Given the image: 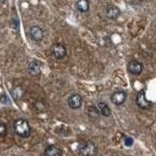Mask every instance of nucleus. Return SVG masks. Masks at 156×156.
<instances>
[{"mask_svg": "<svg viewBox=\"0 0 156 156\" xmlns=\"http://www.w3.org/2000/svg\"><path fill=\"white\" fill-rule=\"evenodd\" d=\"M126 99H127V94L124 91L121 90L114 92L110 98L112 104H114L115 105H122L125 102Z\"/></svg>", "mask_w": 156, "mask_h": 156, "instance_id": "7", "label": "nucleus"}, {"mask_svg": "<svg viewBox=\"0 0 156 156\" xmlns=\"http://www.w3.org/2000/svg\"><path fill=\"white\" fill-rule=\"evenodd\" d=\"M76 7L81 13H86L90 9V3L88 0H77Z\"/></svg>", "mask_w": 156, "mask_h": 156, "instance_id": "12", "label": "nucleus"}, {"mask_svg": "<svg viewBox=\"0 0 156 156\" xmlns=\"http://www.w3.org/2000/svg\"><path fill=\"white\" fill-rule=\"evenodd\" d=\"M134 144V140L133 138H131V136H124V144L126 146H128V147H130V146H132Z\"/></svg>", "mask_w": 156, "mask_h": 156, "instance_id": "17", "label": "nucleus"}, {"mask_svg": "<svg viewBox=\"0 0 156 156\" xmlns=\"http://www.w3.org/2000/svg\"><path fill=\"white\" fill-rule=\"evenodd\" d=\"M5 1H6V0H1V2H2V3H5Z\"/></svg>", "mask_w": 156, "mask_h": 156, "instance_id": "19", "label": "nucleus"}, {"mask_svg": "<svg viewBox=\"0 0 156 156\" xmlns=\"http://www.w3.org/2000/svg\"><path fill=\"white\" fill-rule=\"evenodd\" d=\"M23 94H24V91L21 87H15L14 89L11 91V95L13 96V98L16 101L21 100L22 98L23 97Z\"/></svg>", "mask_w": 156, "mask_h": 156, "instance_id": "15", "label": "nucleus"}, {"mask_svg": "<svg viewBox=\"0 0 156 156\" xmlns=\"http://www.w3.org/2000/svg\"><path fill=\"white\" fill-rule=\"evenodd\" d=\"M51 52L53 56L58 60H62L66 56V48L61 43H56L51 47Z\"/></svg>", "mask_w": 156, "mask_h": 156, "instance_id": "4", "label": "nucleus"}, {"mask_svg": "<svg viewBox=\"0 0 156 156\" xmlns=\"http://www.w3.org/2000/svg\"><path fill=\"white\" fill-rule=\"evenodd\" d=\"M78 152L83 156H96L98 148L95 143L91 140H85L78 144Z\"/></svg>", "mask_w": 156, "mask_h": 156, "instance_id": "2", "label": "nucleus"}, {"mask_svg": "<svg viewBox=\"0 0 156 156\" xmlns=\"http://www.w3.org/2000/svg\"><path fill=\"white\" fill-rule=\"evenodd\" d=\"M0 135H1V138H4L7 135V127L4 122H2L1 127H0Z\"/></svg>", "mask_w": 156, "mask_h": 156, "instance_id": "18", "label": "nucleus"}, {"mask_svg": "<svg viewBox=\"0 0 156 156\" xmlns=\"http://www.w3.org/2000/svg\"><path fill=\"white\" fill-rule=\"evenodd\" d=\"M101 114V111L100 109H98L97 106H94V105H90L88 107V115L91 119H97L98 117L100 116Z\"/></svg>", "mask_w": 156, "mask_h": 156, "instance_id": "14", "label": "nucleus"}, {"mask_svg": "<svg viewBox=\"0 0 156 156\" xmlns=\"http://www.w3.org/2000/svg\"><path fill=\"white\" fill-rule=\"evenodd\" d=\"M14 132L21 138H28L31 134V127L28 121L24 118H18L14 121L13 124Z\"/></svg>", "mask_w": 156, "mask_h": 156, "instance_id": "1", "label": "nucleus"}, {"mask_svg": "<svg viewBox=\"0 0 156 156\" xmlns=\"http://www.w3.org/2000/svg\"><path fill=\"white\" fill-rule=\"evenodd\" d=\"M136 102L140 109H149L152 106V102L146 99L145 96V91L140 90L136 97Z\"/></svg>", "mask_w": 156, "mask_h": 156, "instance_id": "3", "label": "nucleus"}, {"mask_svg": "<svg viewBox=\"0 0 156 156\" xmlns=\"http://www.w3.org/2000/svg\"><path fill=\"white\" fill-rule=\"evenodd\" d=\"M28 34H29V37L31 38V40L37 43L41 42L44 38V32L42 30V28L37 26H33L29 28Z\"/></svg>", "mask_w": 156, "mask_h": 156, "instance_id": "5", "label": "nucleus"}, {"mask_svg": "<svg viewBox=\"0 0 156 156\" xmlns=\"http://www.w3.org/2000/svg\"><path fill=\"white\" fill-rule=\"evenodd\" d=\"M83 102V99L79 94H72L67 99V105L71 109H78L80 108Z\"/></svg>", "mask_w": 156, "mask_h": 156, "instance_id": "6", "label": "nucleus"}, {"mask_svg": "<svg viewBox=\"0 0 156 156\" xmlns=\"http://www.w3.org/2000/svg\"><path fill=\"white\" fill-rule=\"evenodd\" d=\"M98 107H99V109L101 111V114L104 115L105 117H109L111 115V109L110 107L107 105L105 102H99V105H98Z\"/></svg>", "mask_w": 156, "mask_h": 156, "instance_id": "13", "label": "nucleus"}, {"mask_svg": "<svg viewBox=\"0 0 156 156\" xmlns=\"http://www.w3.org/2000/svg\"><path fill=\"white\" fill-rule=\"evenodd\" d=\"M0 101H1V104H3L4 105H8L11 104V100L9 99V97L5 94V93H3V94H2Z\"/></svg>", "mask_w": 156, "mask_h": 156, "instance_id": "16", "label": "nucleus"}, {"mask_svg": "<svg viewBox=\"0 0 156 156\" xmlns=\"http://www.w3.org/2000/svg\"><path fill=\"white\" fill-rule=\"evenodd\" d=\"M128 70L133 75H140L144 70V66L141 62L133 60L128 63Z\"/></svg>", "mask_w": 156, "mask_h": 156, "instance_id": "8", "label": "nucleus"}, {"mask_svg": "<svg viewBox=\"0 0 156 156\" xmlns=\"http://www.w3.org/2000/svg\"><path fill=\"white\" fill-rule=\"evenodd\" d=\"M27 71L30 75L32 76H38L40 75L41 73V66H40V63L37 61H31L30 62L28 63L27 66Z\"/></svg>", "mask_w": 156, "mask_h": 156, "instance_id": "10", "label": "nucleus"}, {"mask_svg": "<svg viewBox=\"0 0 156 156\" xmlns=\"http://www.w3.org/2000/svg\"><path fill=\"white\" fill-rule=\"evenodd\" d=\"M46 156H62V150L56 145H49L45 149Z\"/></svg>", "mask_w": 156, "mask_h": 156, "instance_id": "11", "label": "nucleus"}, {"mask_svg": "<svg viewBox=\"0 0 156 156\" xmlns=\"http://www.w3.org/2000/svg\"><path fill=\"white\" fill-rule=\"evenodd\" d=\"M120 9L115 5H108L105 8V16L110 20H116L120 16Z\"/></svg>", "mask_w": 156, "mask_h": 156, "instance_id": "9", "label": "nucleus"}]
</instances>
